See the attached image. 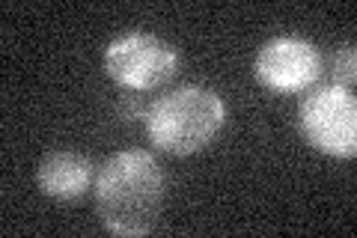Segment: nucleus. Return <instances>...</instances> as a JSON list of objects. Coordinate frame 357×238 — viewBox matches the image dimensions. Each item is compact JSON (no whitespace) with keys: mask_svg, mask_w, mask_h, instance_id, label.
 Segmentation results:
<instances>
[{"mask_svg":"<svg viewBox=\"0 0 357 238\" xmlns=\"http://www.w3.org/2000/svg\"><path fill=\"white\" fill-rule=\"evenodd\" d=\"M164 206V173L146 149L110 155L96 176V211L107 232L146 235Z\"/></svg>","mask_w":357,"mask_h":238,"instance_id":"obj_1","label":"nucleus"},{"mask_svg":"<svg viewBox=\"0 0 357 238\" xmlns=\"http://www.w3.org/2000/svg\"><path fill=\"white\" fill-rule=\"evenodd\" d=\"M227 105L208 87H178L146 110V134L161 152L191 155L218 137Z\"/></svg>","mask_w":357,"mask_h":238,"instance_id":"obj_2","label":"nucleus"},{"mask_svg":"<svg viewBox=\"0 0 357 238\" xmlns=\"http://www.w3.org/2000/svg\"><path fill=\"white\" fill-rule=\"evenodd\" d=\"M178 69V51L152 33H126L105 48V72L119 87L146 93L167 84Z\"/></svg>","mask_w":357,"mask_h":238,"instance_id":"obj_3","label":"nucleus"},{"mask_svg":"<svg viewBox=\"0 0 357 238\" xmlns=\"http://www.w3.org/2000/svg\"><path fill=\"white\" fill-rule=\"evenodd\" d=\"M301 134L310 146L333 158H351L357 152V101L345 87H321L301 105Z\"/></svg>","mask_w":357,"mask_h":238,"instance_id":"obj_4","label":"nucleus"},{"mask_svg":"<svg viewBox=\"0 0 357 238\" xmlns=\"http://www.w3.org/2000/svg\"><path fill=\"white\" fill-rule=\"evenodd\" d=\"M321 57L307 39L280 36L265 42L256 54V77L274 93H301L319 81Z\"/></svg>","mask_w":357,"mask_h":238,"instance_id":"obj_5","label":"nucleus"},{"mask_svg":"<svg viewBox=\"0 0 357 238\" xmlns=\"http://www.w3.org/2000/svg\"><path fill=\"white\" fill-rule=\"evenodd\" d=\"M36 182L51 200H77L93 185V161L81 152H51L42 158Z\"/></svg>","mask_w":357,"mask_h":238,"instance_id":"obj_6","label":"nucleus"},{"mask_svg":"<svg viewBox=\"0 0 357 238\" xmlns=\"http://www.w3.org/2000/svg\"><path fill=\"white\" fill-rule=\"evenodd\" d=\"M354 72H357V54H354V45H342L333 57V81L337 87L349 89L354 84Z\"/></svg>","mask_w":357,"mask_h":238,"instance_id":"obj_7","label":"nucleus"},{"mask_svg":"<svg viewBox=\"0 0 357 238\" xmlns=\"http://www.w3.org/2000/svg\"><path fill=\"white\" fill-rule=\"evenodd\" d=\"M122 117H134V119H137V117H143V113H146V110H143V105H140V101H137V96H122Z\"/></svg>","mask_w":357,"mask_h":238,"instance_id":"obj_8","label":"nucleus"}]
</instances>
